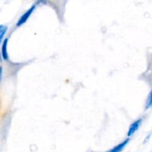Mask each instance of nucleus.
I'll return each instance as SVG.
<instances>
[{
  "label": "nucleus",
  "mask_w": 152,
  "mask_h": 152,
  "mask_svg": "<svg viewBox=\"0 0 152 152\" xmlns=\"http://www.w3.org/2000/svg\"><path fill=\"white\" fill-rule=\"evenodd\" d=\"M35 9H36V4H33V5L31 6V7H30V8L28 9V10H27L24 14H22V16H21V17L19 18V20H18L17 22H16V26L20 27L22 26V25H24V24L28 21V19H29L30 16H31V14L33 13V12L35 10Z\"/></svg>",
  "instance_id": "nucleus-1"
},
{
  "label": "nucleus",
  "mask_w": 152,
  "mask_h": 152,
  "mask_svg": "<svg viewBox=\"0 0 152 152\" xmlns=\"http://www.w3.org/2000/svg\"><path fill=\"white\" fill-rule=\"evenodd\" d=\"M142 122V119H138V120H135L134 123H132V125H131L130 127H129V131H128V133H127V135L129 137H131L133 136V135L134 134L135 132L139 129Z\"/></svg>",
  "instance_id": "nucleus-2"
},
{
  "label": "nucleus",
  "mask_w": 152,
  "mask_h": 152,
  "mask_svg": "<svg viewBox=\"0 0 152 152\" xmlns=\"http://www.w3.org/2000/svg\"><path fill=\"white\" fill-rule=\"evenodd\" d=\"M129 139H126L124 141H123L122 142H120V144H118L117 145H116L115 147H114L113 148L110 149L109 151H106V152H121L124 149L125 147L129 144Z\"/></svg>",
  "instance_id": "nucleus-3"
},
{
  "label": "nucleus",
  "mask_w": 152,
  "mask_h": 152,
  "mask_svg": "<svg viewBox=\"0 0 152 152\" xmlns=\"http://www.w3.org/2000/svg\"><path fill=\"white\" fill-rule=\"evenodd\" d=\"M7 43H8V39H5L2 42L1 45V56L4 60H7L8 59V53H7Z\"/></svg>",
  "instance_id": "nucleus-4"
},
{
  "label": "nucleus",
  "mask_w": 152,
  "mask_h": 152,
  "mask_svg": "<svg viewBox=\"0 0 152 152\" xmlns=\"http://www.w3.org/2000/svg\"><path fill=\"white\" fill-rule=\"evenodd\" d=\"M151 107H152V90L150 92L148 99H147L146 104H145V109L146 110L149 109Z\"/></svg>",
  "instance_id": "nucleus-5"
},
{
  "label": "nucleus",
  "mask_w": 152,
  "mask_h": 152,
  "mask_svg": "<svg viewBox=\"0 0 152 152\" xmlns=\"http://www.w3.org/2000/svg\"><path fill=\"white\" fill-rule=\"evenodd\" d=\"M7 27L4 26V25H3L2 28H1V31H0V44H1V40H2L3 37H4V34H5V33L7 32Z\"/></svg>",
  "instance_id": "nucleus-6"
},
{
  "label": "nucleus",
  "mask_w": 152,
  "mask_h": 152,
  "mask_svg": "<svg viewBox=\"0 0 152 152\" xmlns=\"http://www.w3.org/2000/svg\"><path fill=\"white\" fill-rule=\"evenodd\" d=\"M48 1H49V0H37V3L38 4H43V3H46Z\"/></svg>",
  "instance_id": "nucleus-7"
},
{
  "label": "nucleus",
  "mask_w": 152,
  "mask_h": 152,
  "mask_svg": "<svg viewBox=\"0 0 152 152\" xmlns=\"http://www.w3.org/2000/svg\"><path fill=\"white\" fill-rule=\"evenodd\" d=\"M1 77H2V68L0 66V83H1Z\"/></svg>",
  "instance_id": "nucleus-8"
},
{
  "label": "nucleus",
  "mask_w": 152,
  "mask_h": 152,
  "mask_svg": "<svg viewBox=\"0 0 152 152\" xmlns=\"http://www.w3.org/2000/svg\"><path fill=\"white\" fill-rule=\"evenodd\" d=\"M2 26H3V25H0V31H1V29L2 28Z\"/></svg>",
  "instance_id": "nucleus-9"
}]
</instances>
